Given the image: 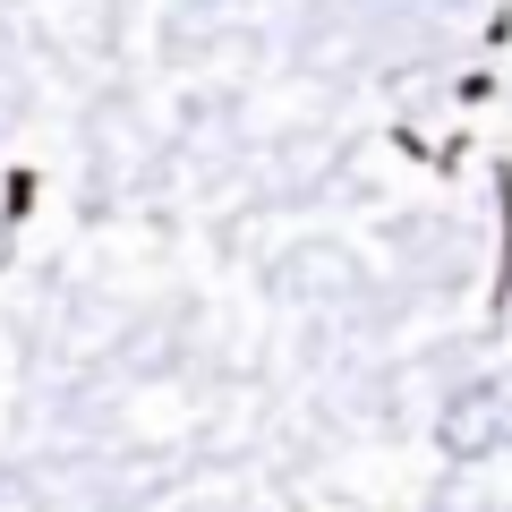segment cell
Returning <instances> with one entry per match:
<instances>
[{
  "mask_svg": "<svg viewBox=\"0 0 512 512\" xmlns=\"http://www.w3.org/2000/svg\"><path fill=\"white\" fill-rule=\"evenodd\" d=\"M436 444L453 461H487V453H512V393L504 384H461L436 419Z\"/></svg>",
  "mask_w": 512,
  "mask_h": 512,
  "instance_id": "cell-1",
  "label": "cell"
},
{
  "mask_svg": "<svg viewBox=\"0 0 512 512\" xmlns=\"http://www.w3.org/2000/svg\"><path fill=\"white\" fill-rule=\"evenodd\" d=\"M410 18H461V9H470V0H402Z\"/></svg>",
  "mask_w": 512,
  "mask_h": 512,
  "instance_id": "cell-2",
  "label": "cell"
}]
</instances>
